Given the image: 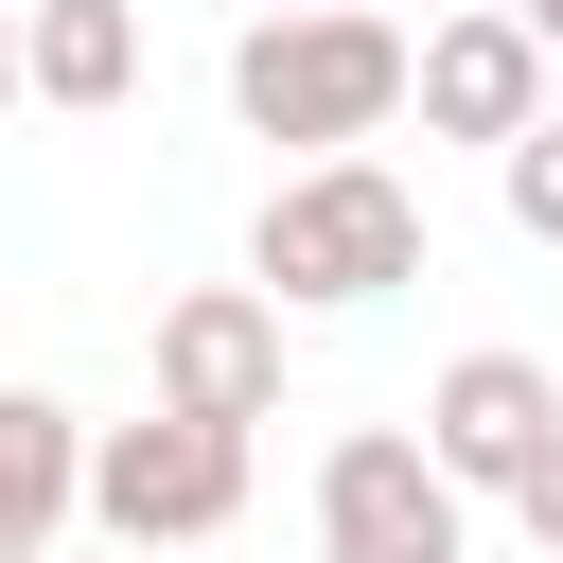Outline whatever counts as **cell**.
<instances>
[{
	"mask_svg": "<svg viewBox=\"0 0 563 563\" xmlns=\"http://www.w3.org/2000/svg\"><path fill=\"white\" fill-rule=\"evenodd\" d=\"M18 106H141V0H18Z\"/></svg>",
	"mask_w": 563,
	"mask_h": 563,
	"instance_id": "9c48e42d",
	"label": "cell"
},
{
	"mask_svg": "<svg viewBox=\"0 0 563 563\" xmlns=\"http://www.w3.org/2000/svg\"><path fill=\"white\" fill-rule=\"evenodd\" d=\"M0 106H18V0H0Z\"/></svg>",
	"mask_w": 563,
	"mask_h": 563,
	"instance_id": "4fadbf2b",
	"label": "cell"
},
{
	"mask_svg": "<svg viewBox=\"0 0 563 563\" xmlns=\"http://www.w3.org/2000/svg\"><path fill=\"white\" fill-rule=\"evenodd\" d=\"M405 106H422V141H528L545 106H563V53L510 18V0H457V18H422L405 35Z\"/></svg>",
	"mask_w": 563,
	"mask_h": 563,
	"instance_id": "5b68a950",
	"label": "cell"
},
{
	"mask_svg": "<svg viewBox=\"0 0 563 563\" xmlns=\"http://www.w3.org/2000/svg\"><path fill=\"white\" fill-rule=\"evenodd\" d=\"M493 510H510V528H528V545H545V563H563V440H545V457H528V475H510V493H493Z\"/></svg>",
	"mask_w": 563,
	"mask_h": 563,
	"instance_id": "8fae6325",
	"label": "cell"
},
{
	"mask_svg": "<svg viewBox=\"0 0 563 563\" xmlns=\"http://www.w3.org/2000/svg\"><path fill=\"white\" fill-rule=\"evenodd\" d=\"M229 123H246V141H299V158L387 141V123H405V18H387V0L246 18V35H229Z\"/></svg>",
	"mask_w": 563,
	"mask_h": 563,
	"instance_id": "6da1fadb",
	"label": "cell"
},
{
	"mask_svg": "<svg viewBox=\"0 0 563 563\" xmlns=\"http://www.w3.org/2000/svg\"><path fill=\"white\" fill-rule=\"evenodd\" d=\"M246 18H299V0H246Z\"/></svg>",
	"mask_w": 563,
	"mask_h": 563,
	"instance_id": "9a60e30c",
	"label": "cell"
},
{
	"mask_svg": "<svg viewBox=\"0 0 563 563\" xmlns=\"http://www.w3.org/2000/svg\"><path fill=\"white\" fill-rule=\"evenodd\" d=\"M493 194H510V229H528V246H563V106H545L528 141H493Z\"/></svg>",
	"mask_w": 563,
	"mask_h": 563,
	"instance_id": "30bf717a",
	"label": "cell"
},
{
	"mask_svg": "<svg viewBox=\"0 0 563 563\" xmlns=\"http://www.w3.org/2000/svg\"><path fill=\"white\" fill-rule=\"evenodd\" d=\"M141 387L176 405V422H282V299L264 282H176L158 317H141Z\"/></svg>",
	"mask_w": 563,
	"mask_h": 563,
	"instance_id": "8992f818",
	"label": "cell"
},
{
	"mask_svg": "<svg viewBox=\"0 0 563 563\" xmlns=\"http://www.w3.org/2000/svg\"><path fill=\"white\" fill-rule=\"evenodd\" d=\"M88 528L106 545H211V528H246V440L229 422H176V405H141V422H88Z\"/></svg>",
	"mask_w": 563,
	"mask_h": 563,
	"instance_id": "3957f363",
	"label": "cell"
},
{
	"mask_svg": "<svg viewBox=\"0 0 563 563\" xmlns=\"http://www.w3.org/2000/svg\"><path fill=\"white\" fill-rule=\"evenodd\" d=\"M246 282H264L282 317H352V299L422 282V194H405L369 141H352V158H282L264 211H246Z\"/></svg>",
	"mask_w": 563,
	"mask_h": 563,
	"instance_id": "7a4b0ae2",
	"label": "cell"
},
{
	"mask_svg": "<svg viewBox=\"0 0 563 563\" xmlns=\"http://www.w3.org/2000/svg\"><path fill=\"white\" fill-rule=\"evenodd\" d=\"M510 18H528V35H545V53H563V0H510Z\"/></svg>",
	"mask_w": 563,
	"mask_h": 563,
	"instance_id": "5bb4252c",
	"label": "cell"
},
{
	"mask_svg": "<svg viewBox=\"0 0 563 563\" xmlns=\"http://www.w3.org/2000/svg\"><path fill=\"white\" fill-rule=\"evenodd\" d=\"M317 563H475V493L422 457V422L317 440Z\"/></svg>",
	"mask_w": 563,
	"mask_h": 563,
	"instance_id": "277c9868",
	"label": "cell"
},
{
	"mask_svg": "<svg viewBox=\"0 0 563 563\" xmlns=\"http://www.w3.org/2000/svg\"><path fill=\"white\" fill-rule=\"evenodd\" d=\"M53 563H158V545H106V528H88V545H53Z\"/></svg>",
	"mask_w": 563,
	"mask_h": 563,
	"instance_id": "7c38bea8",
	"label": "cell"
},
{
	"mask_svg": "<svg viewBox=\"0 0 563 563\" xmlns=\"http://www.w3.org/2000/svg\"><path fill=\"white\" fill-rule=\"evenodd\" d=\"M88 528V405L0 387V563H53Z\"/></svg>",
	"mask_w": 563,
	"mask_h": 563,
	"instance_id": "ba28073f",
	"label": "cell"
},
{
	"mask_svg": "<svg viewBox=\"0 0 563 563\" xmlns=\"http://www.w3.org/2000/svg\"><path fill=\"white\" fill-rule=\"evenodd\" d=\"M545 440H563V369H545V352H457V369L422 387V457H440L457 493H510Z\"/></svg>",
	"mask_w": 563,
	"mask_h": 563,
	"instance_id": "52a82bcc",
	"label": "cell"
}]
</instances>
